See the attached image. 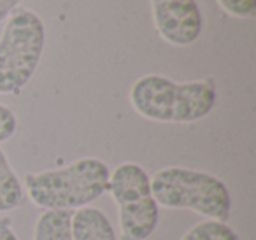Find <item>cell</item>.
Masks as SVG:
<instances>
[{"label": "cell", "instance_id": "obj_2", "mask_svg": "<svg viewBox=\"0 0 256 240\" xmlns=\"http://www.w3.org/2000/svg\"><path fill=\"white\" fill-rule=\"evenodd\" d=\"M216 100V86L209 79L176 82L165 76L150 74L130 88L134 109L158 123H195L212 112Z\"/></svg>", "mask_w": 256, "mask_h": 240}, {"label": "cell", "instance_id": "obj_13", "mask_svg": "<svg viewBox=\"0 0 256 240\" xmlns=\"http://www.w3.org/2000/svg\"><path fill=\"white\" fill-rule=\"evenodd\" d=\"M0 240H20V236L16 235L14 228H12V221L8 216L0 218Z\"/></svg>", "mask_w": 256, "mask_h": 240}, {"label": "cell", "instance_id": "obj_9", "mask_svg": "<svg viewBox=\"0 0 256 240\" xmlns=\"http://www.w3.org/2000/svg\"><path fill=\"white\" fill-rule=\"evenodd\" d=\"M72 210H44L34 230V240H74Z\"/></svg>", "mask_w": 256, "mask_h": 240}, {"label": "cell", "instance_id": "obj_14", "mask_svg": "<svg viewBox=\"0 0 256 240\" xmlns=\"http://www.w3.org/2000/svg\"><path fill=\"white\" fill-rule=\"evenodd\" d=\"M22 2L23 0H0V23L8 20Z\"/></svg>", "mask_w": 256, "mask_h": 240}, {"label": "cell", "instance_id": "obj_5", "mask_svg": "<svg viewBox=\"0 0 256 240\" xmlns=\"http://www.w3.org/2000/svg\"><path fill=\"white\" fill-rule=\"evenodd\" d=\"M107 191L120 208V238H150L160 222L150 174L139 163H121L110 172Z\"/></svg>", "mask_w": 256, "mask_h": 240}, {"label": "cell", "instance_id": "obj_8", "mask_svg": "<svg viewBox=\"0 0 256 240\" xmlns=\"http://www.w3.org/2000/svg\"><path fill=\"white\" fill-rule=\"evenodd\" d=\"M23 202H25L23 184L12 170L4 149L0 148V214L22 207Z\"/></svg>", "mask_w": 256, "mask_h": 240}, {"label": "cell", "instance_id": "obj_3", "mask_svg": "<svg viewBox=\"0 0 256 240\" xmlns=\"http://www.w3.org/2000/svg\"><path fill=\"white\" fill-rule=\"evenodd\" d=\"M151 191L158 207L188 208L221 222L230 218L232 194L228 186L209 172L165 166L151 177Z\"/></svg>", "mask_w": 256, "mask_h": 240}, {"label": "cell", "instance_id": "obj_12", "mask_svg": "<svg viewBox=\"0 0 256 240\" xmlns=\"http://www.w3.org/2000/svg\"><path fill=\"white\" fill-rule=\"evenodd\" d=\"M18 130V118L8 106L0 104V142H6Z\"/></svg>", "mask_w": 256, "mask_h": 240}, {"label": "cell", "instance_id": "obj_4", "mask_svg": "<svg viewBox=\"0 0 256 240\" xmlns=\"http://www.w3.org/2000/svg\"><path fill=\"white\" fill-rule=\"evenodd\" d=\"M46 48V26L39 14L20 9L0 36V95H18L34 78Z\"/></svg>", "mask_w": 256, "mask_h": 240}, {"label": "cell", "instance_id": "obj_6", "mask_svg": "<svg viewBox=\"0 0 256 240\" xmlns=\"http://www.w3.org/2000/svg\"><path fill=\"white\" fill-rule=\"evenodd\" d=\"M153 20L162 39L178 48L193 44L202 34V14L195 0H151Z\"/></svg>", "mask_w": 256, "mask_h": 240}, {"label": "cell", "instance_id": "obj_1", "mask_svg": "<svg viewBox=\"0 0 256 240\" xmlns=\"http://www.w3.org/2000/svg\"><path fill=\"white\" fill-rule=\"evenodd\" d=\"M110 168L98 158H81L56 170L26 174L23 190L44 210H79L109 190Z\"/></svg>", "mask_w": 256, "mask_h": 240}, {"label": "cell", "instance_id": "obj_10", "mask_svg": "<svg viewBox=\"0 0 256 240\" xmlns=\"http://www.w3.org/2000/svg\"><path fill=\"white\" fill-rule=\"evenodd\" d=\"M181 240H240V236L226 222L206 219L190 228Z\"/></svg>", "mask_w": 256, "mask_h": 240}, {"label": "cell", "instance_id": "obj_7", "mask_svg": "<svg viewBox=\"0 0 256 240\" xmlns=\"http://www.w3.org/2000/svg\"><path fill=\"white\" fill-rule=\"evenodd\" d=\"M74 240H118L110 219L96 207H82L72 214Z\"/></svg>", "mask_w": 256, "mask_h": 240}, {"label": "cell", "instance_id": "obj_11", "mask_svg": "<svg viewBox=\"0 0 256 240\" xmlns=\"http://www.w3.org/2000/svg\"><path fill=\"white\" fill-rule=\"evenodd\" d=\"M224 12L235 18H252L256 14V0H218Z\"/></svg>", "mask_w": 256, "mask_h": 240}]
</instances>
